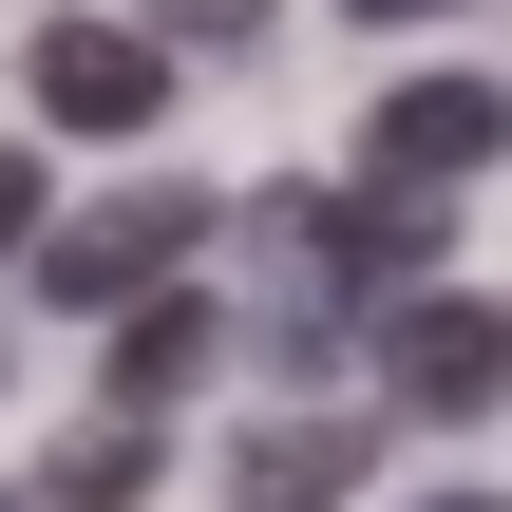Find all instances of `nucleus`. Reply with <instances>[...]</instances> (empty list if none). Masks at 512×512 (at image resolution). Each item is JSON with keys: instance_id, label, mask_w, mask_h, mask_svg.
I'll list each match as a JSON object with an SVG mask.
<instances>
[{"instance_id": "nucleus-5", "label": "nucleus", "mask_w": 512, "mask_h": 512, "mask_svg": "<svg viewBox=\"0 0 512 512\" xmlns=\"http://www.w3.org/2000/svg\"><path fill=\"white\" fill-rule=\"evenodd\" d=\"M361 456H380V418H323V399H304V418H247V437H228V512H342Z\"/></svg>"}, {"instance_id": "nucleus-6", "label": "nucleus", "mask_w": 512, "mask_h": 512, "mask_svg": "<svg viewBox=\"0 0 512 512\" xmlns=\"http://www.w3.org/2000/svg\"><path fill=\"white\" fill-rule=\"evenodd\" d=\"M190 380H209V304L171 285V304H133V323H114V399H190Z\"/></svg>"}, {"instance_id": "nucleus-11", "label": "nucleus", "mask_w": 512, "mask_h": 512, "mask_svg": "<svg viewBox=\"0 0 512 512\" xmlns=\"http://www.w3.org/2000/svg\"><path fill=\"white\" fill-rule=\"evenodd\" d=\"M437 512H494V494H437Z\"/></svg>"}, {"instance_id": "nucleus-3", "label": "nucleus", "mask_w": 512, "mask_h": 512, "mask_svg": "<svg viewBox=\"0 0 512 512\" xmlns=\"http://www.w3.org/2000/svg\"><path fill=\"white\" fill-rule=\"evenodd\" d=\"M38 114H57V133H152V114H171V38L57 19V38H38Z\"/></svg>"}, {"instance_id": "nucleus-9", "label": "nucleus", "mask_w": 512, "mask_h": 512, "mask_svg": "<svg viewBox=\"0 0 512 512\" xmlns=\"http://www.w3.org/2000/svg\"><path fill=\"white\" fill-rule=\"evenodd\" d=\"M38 228H57V209H38V171H19V152H0V266H19V247H38Z\"/></svg>"}, {"instance_id": "nucleus-2", "label": "nucleus", "mask_w": 512, "mask_h": 512, "mask_svg": "<svg viewBox=\"0 0 512 512\" xmlns=\"http://www.w3.org/2000/svg\"><path fill=\"white\" fill-rule=\"evenodd\" d=\"M494 380H512L494 304H437V285L380 304V399H399V418H494Z\"/></svg>"}, {"instance_id": "nucleus-10", "label": "nucleus", "mask_w": 512, "mask_h": 512, "mask_svg": "<svg viewBox=\"0 0 512 512\" xmlns=\"http://www.w3.org/2000/svg\"><path fill=\"white\" fill-rule=\"evenodd\" d=\"M342 19H437V0H342Z\"/></svg>"}, {"instance_id": "nucleus-12", "label": "nucleus", "mask_w": 512, "mask_h": 512, "mask_svg": "<svg viewBox=\"0 0 512 512\" xmlns=\"http://www.w3.org/2000/svg\"><path fill=\"white\" fill-rule=\"evenodd\" d=\"M0 512H19V494H0Z\"/></svg>"}, {"instance_id": "nucleus-4", "label": "nucleus", "mask_w": 512, "mask_h": 512, "mask_svg": "<svg viewBox=\"0 0 512 512\" xmlns=\"http://www.w3.org/2000/svg\"><path fill=\"white\" fill-rule=\"evenodd\" d=\"M494 152H512V95L494 76H399L380 133H361V171H399V190H456V171H494Z\"/></svg>"}, {"instance_id": "nucleus-7", "label": "nucleus", "mask_w": 512, "mask_h": 512, "mask_svg": "<svg viewBox=\"0 0 512 512\" xmlns=\"http://www.w3.org/2000/svg\"><path fill=\"white\" fill-rule=\"evenodd\" d=\"M152 494V399H114L95 437H57V512H133Z\"/></svg>"}, {"instance_id": "nucleus-8", "label": "nucleus", "mask_w": 512, "mask_h": 512, "mask_svg": "<svg viewBox=\"0 0 512 512\" xmlns=\"http://www.w3.org/2000/svg\"><path fill=\"white\" fill-rule=\"evenodd\" d=\"M152 38H171V57H247V38H266V0H152Z\"/></svg>"}, {"instance_id": "nucleus-1", "label": "nucleus", "mask_w": 512, "mask_h": 512, "mask_svg": "<svg viewBox=\"0 0 512 512\" xmlns=\"http://www.w3.org/2000/svg\"><path fill=\"white\" fill-rule=\"evenodd\" d=\"M190 247H209V190H114V209L38 228V304H152Z\"/></svg>"}]
</instances>
